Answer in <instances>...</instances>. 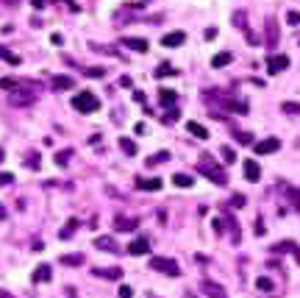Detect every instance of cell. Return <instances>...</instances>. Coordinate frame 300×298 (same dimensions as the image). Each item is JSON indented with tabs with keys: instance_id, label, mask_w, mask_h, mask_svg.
<instances>
[{
	"instance_id": "31",
	"label": "cell",
	"mask_w": 300,
	"mask_h": 298,
	"mask_svg": "<svg viewBox=\"0 0 300 298\" xmlns=\"http://www.w3.org/2000/svg\"><path fill=\"white\" fill-rule=\"evenodd\" d=\"M61 265H70V268H78V265H84V254H70V256H61Z\"/></svg>"
},
{
	"instance_id": "42",
	"label": "cell",
	"mask_w": 300,
	"mask_h": 298,
	"mask_svg": "<svg viewBox=\"0 0 300 298\" xmlns=\"http://www.w3.org/2000/svg\"><path fill=\"white\" fill-rule=\"evenodd\" d=\"M286 22H289V25H300V11H289V14H286Z\"/></svg>"
},
{
	"instance_id": "53",
	"label": "cell",
	"mask_w": 300,
	"mask_h": 298,
	"mask_svg": "<svg viewBox=\"0 0 300 298\" xmlns=\"http://www.w3.org/2000/svg\"><path fill=\"white\" fill-rule=\"evenodd\" d=\"M3 159H6V150H3V148H0V162H3Z\"/></svg>"
},
{
	"instance_id": "10",
	"label": "cell",
	"mask_w": 300,
	"mask_h": 298,
	"mask_svg": "<svg viewBox=\"0 0 300 298\" xmlns=\"http://www.w3.org/2000/svg\"><path fill=\"white\" fill-rule=\"evenodd\" d=\"M183 42H186V34H183V31H173V34L161 36V45H164V48H178V45H183Z\"/></svg>"
},
{
	"instance_id": "17",
	"label": "cell",
	"mask_w": 300,
	"mask_h": 298,
	"mask_svg": "<svg viewBox=\"0 0 300 298\" xmlns=\"http://www.w3.org/2000/svg\"><path fill=\"white\" fill-rule=\"evenodd\" d=\"M159 103L164 109H175V103H178V95H175L173 89H161V92H159Z\"/></svg>"
},
{
	"instance_id": "14",
	"label": "cell",
	"mask_w": 300,
	"mask_h": 298,
	"mask_svg": "<svg viewBox=\"0 0 300 298\" xmlns=\"http://www.w3.org/2000/svg\"><path fill=\"white\" fill-rule=\"evenodd\" d=\"M72 86H75V78H70V75H53V89L56 92H67Z\"/></svg>"
},
{
	"instance_id": "29",
	"label": "cell",
	"mask_w": 300,
	"mask_h": 298,
	"mask_svg": "<svg viewBox=\"0 0 300 298\" xmlns=\"http://www.w3.org/2000/svg\"><path fill=\"white\" fill-rule=\"evenodd\" d=\"M70 159H72V150L67 148V150H59L56 156H53V162H56L59 167H67V162H70Z\"/></svg>"
},
{
	"instance_id": "2",
	"label": "cell",
	"mask_w": 300,
	"mask_h": 298,
	"mask_svg": "<svg viewBox=\"0 0 300 298\" xmlns=\"http://www.w3.org/2000/svg\"><path fill=\"white\" fill-rule=\"evenodd\" d=\"M72 109L81 114H92L100 109V100H98V95H92V92H78L72 98Z\"/></svg>"
},
{
	"instance_id": "54",
	"label": "cell",
	"mask_w": 300,
	"mask_h": 298,
	"mask_svg": "<svg viewBox=\"0 0 300 298\" xmlns=\"http://www.w3.org/2000/svg\"><path fill=\"white\" fill-rule=\"evenodd\" d=\"M186 298H195V296H186Z\"/></svg>"
},
{
	"instance_id": "21",
	"label": "cell",
	"mask_w": 300,
	"mask_h": 298,
	"mask_svg": "<svg viewBox=\"0 0 300 298\" xmlns=\"http://www.w3.org/2000/svg\"><path fill=\"white\" fill-rule=\"evenodd\" d=\"M173 184L181 187V190H189V187H195V178L189 176V173H175V176H173Z\"/></svg>"
},
{
	"instance_id": "15",
	"label": "cell",
	"mask_w": 300,
	"mask_h": 298,
	"mask_svg": "<svg viewBox=\"0 0 300 298\" xmlns=\"http://www.w3.org/2000/svg\"><path fill=\"white\" fill-rule=\"evenodd\" d=\"M95 248L109 251V254H117L120 245H117V240H114V237H98V240H95Z\"/></svg>"
},
{
	"instance_id": "30",
	"label": "cell",
	"mask_w": 300,
	"mask_h": 298,
	"mask_svg": "<svg viewBox=\"0 0 300 298\" xmlns=\"http://www.w3.org/2000/svg\"><path fill=\"white\" fill-rule=\"evenodd\" d=\"M0 59H3V62H8V64H14V67H17V64H20V62H22V59L17 56V53H11V50H8V48H0Z\"/></svg>"
},
{
	"instance_id": "46",
	"label": "cell",
	"mask_w": 300,
	"mask_h": 298,
	"mask_svg": "<svg viewBox=\"0 0 300 298\" xmlns=\"http://www.w3.org/2000/svg\"><path fill=\"white\" fill-rule=\"evenodd\" d=\"M231 204L237 206V209H242V206H244V195H234V198H231Z\"/></svg>"
},
{
	"instance_id": "51",
	"label": "cell",
	"mask_w": 300,
	"mask_h": 298,
	"mask_svg": "<svg viewBox=\"0 0 300 298\" xmlns=\"http://www.w3.org/2000/svg\"><path fill=\"white\" fill-rule=\"evenodd\" d=\"M0 3H3V6H17L20 0H0Z\"/></svg>"
},
{
	"instance_id": "36",
	"label": "cell",
	"mask_w": 300,
	"mask_h": 298,
	"mask_svg": "<svg viewBox=\"0 0 300 298\" xmlns=\"http://www.w3.org/2000/svg\"><path fill=\"white\" fill-rule=\"evenodd\" d=\"M25 162H28L31 170H39V153H36V150H31L28 156H25Z\"/></svg>"
},
{
	"instance_id": "8",
	"label": "cell",
	"mask_w": 300,
	"mask_h": 298,
	"mask_svg": "<svg viewBox=\"0 0 300 298\" xmlns=\"http://www.w3.org/2000/svg\"><path fill=\"white\" fill-rule=\"evenodd\" d=\"M136 226H139V218H125V215L114 218V231H133Z\"/></svg>"
},
{
	"instance_id": "3",
	"label": "cell",
	"mask_w": 300,
	"mask_h": 298,
	"mask_svg": "<svg viewBox=\"0 0 300 298\" xmlns=\"http://www.w3.org/2000/svg\"><path fill=\"white\" fill-rule=\"evenodd\" d=\"M150 268L159 270V273H164V276H170V279H178V276H181V268H178V262H175V259H170V256H153V259H150Z\"/></svg>"
},
{
	"instance_id": "18",
	"label": "cell",
	"mask_w": 300,
	"mask_h": 298,
	"mask_svg": "<svg viewBox=\"0 0 300 298\" xmlns=\"http://www.w3.org/2000/svg\"><path fill=\"white\" fill-rule=\"evenodd\" d=\"M231 134H234V140H237V142H242V145H256V140H253L250 131H242V128L231 126Z\"/></svg>"
},
{
	"instance_id": "16",
	"label": "cell",
	"mask_w": 300,
	"mask_h": 298,
	"mask_svg": "<svg viewBox=\"0 0 300 298\" xmlns=\"http://www.w3.org/2000/svg\"><path fill=\"white\" fill-rule=\"evenodd\" d=\"M278 45V25H275V20L272 17H267V48H275Z\"/></svg>"
},
{
	"instance_id": "19",
	"label": "cell",
	"mask_w": 300,
	"mask_h": 298,
	"mask_svg": "<svg viewBox=\"0 0 300 298\" xmlns=\"http://www.w3.org/2000/svg\"><path fill=\"white\" fill-rule=\"evenodd\" d=\"M244 178H247V181H258V178H261V167H258L253 159L244 162Z\"/></svg>"
},
{
	"instance_id": "25",
	"label": "cell",
	"mask_w": 300,
	"mask_h": 298,
	"mask_svg": "<svg viewBox=\"0 0 300 298\" xmlns=\"http://www.w3.org/2000/svg\"><path fill=\"white\" fill-rule=\"evenodd\" d=\"M284 251H298V242H292V240H284V242H278V245H272L270 248V254H284Z\"/></svg>"
},
{
	"instance_id": "12",
	"label": "cell",
	"mask_w": 300,
	"mask_h": 298,
	"mask_svg": "<svg viewBox=\"0 0 300 298\" xmlns=\"http://www.w3.org/2000/svg\"><path fill=\"white\" fill-rule=\"evenodd\" d=\"M92 276L109 279V282H117V279L122 276V268H95V270H92Z\"/></svg>"
},
{
	"instance_id": "37",
	"label": "cell",
	"mask_w": 300,
	"mask_h": 298,
	"mask_svg": "<svg viewBox=\"0 0 300 298\" xmlns=\"http://www.w3.org/2000/svg\"><path fill=\"white\" fill-rule=\"evenodd\" d=\"M244 22H247L244 11H237V14H234V25H237V28H242V31H247V25H244Z\"/></svg>"
},
{
	"instance_id": "40",
	"label": "cell",
	"mask_w": 300,
	"mask_h": 298,
	"mask_svg": "<svg viewBox=\"0 0 300 298\" xmlns=\"http://www.w3.org/2000/svg\"><path fill=\"white\" fill-rule=\"evenodd\" d=\"M281 109H284L286 114H300V103H292V100H286Z\"/></svg>"
},
{
	"instance_id": "48",
	"label": "cell",
	"mask_w": 300,
	"mask_h": 298,
	"mask_svg": "<svg viewBox=\"0 0 300 298\" xmlns=\"http://www.w3.org/2000/svg\"><path fill=\"white\" fill-rule=\"evenodd\" d=\"M59 3H67V6H70V11H81V8H78V3H72V0H59Z\"/></svg>"
},
{
	"instance_id": "5",
	"label": "cell",
	"mask_w": 300,
	"mask_h": 298,
	"mask_svg": "<svg viewBox=\"0 0 300 298\" xmlns=\"http://www.w3.org/2000/svg\"><path fill=\"white\" fill-rule=\"evenodd\" d=\"M253 150H256L258 156H267V153H275V150H281V140H275V137H267V140L256 142V145H253Z\"/></svg>"
},
{
	"instance_id": "49",
	"label": "cell",
	"mask_w": 300,
	"mask_h": 298,
	"mask_svg": "<svg viewBox=\"0 0 300 298\" xmlns=\"http://www.w3.org/2000/svg\"><path fill=\"white\" fill-rule=\"evenodd\" d=\"M133 100H136V103H142V106H145V95H142V92H133Z\"/></svg>"
},
{
	"instance_id": "23",
	"label": "cell",
	"mask_w": 300,
	"mask_h": 298,
	"mask_svg": "<svg viewBox=\"0 0 300 298\" xmlns=\"http://www.w3.org/2000/svg\"><path fill=\"white\" fill-rule=\"evenodd\" d=\"M234 62V56H231L228 50H223V53H217L214 59H211V67H214V70H220V67H225V64H231Z\"/></svg>"
},
{
	"instance_id": "7",
	"label": "cell",
	"mask_w": 300,
	"mask_h": 298,
	"mask_svg": "<svg viewBox=\"0 0 300 298\" xmlns=\"http://www.w3.org/2000/svg\"><path fill=\"white\" fill-rule=\"evenodd\" d=\"M128 254H131V256L150 254V240H147V237H136V240H131V245H128Z\"/></svg>"
},
{
	"instance_id": "32",
	"label": "cell",
	"mask_w": 300,
	"mask_h": 298,
	"mask_svg": "<svg viewBox=\"0 0 300 298\" xmlns=\"http://www.w3.org/2000/svg\"><path fill=\"white\" fill-rule=\"evenodd\" d=\"M256 287H258V290H264V293H270L275 284H272L270 276H258V279H256Z\"/></svg>"
},
{
	"instance_id": "38",
	"label": "cell",
	"mask_w": 300,
	"mask_h": 298,
	"mask_svg": "<svg viewBox=\"0 0 300 298\" xmlns=\"http://www.w3.org/2000/svg\"><path fill=\"white\" fill-rule=\"evenodd\" d=\"M86 75H89V78H103V75H106V70H103V67H86Z\"/></svg>"
},
{
	"instance_id": "20",
	"label": "cell",
	"mask_w": 300,
	"mask_h": 298,
	"mask_svg": "<svg viewBox=\"0 0 300 298\" xmlns=\"http://www.w3.org/2000/svg\"><path fill=\"white\" fill-rule=\"evenodd\" d=\"M186 131H189L192 137H197V140H209V128H203L200 123H195V120L186 123Z\"/></svg>"
},
{
	"instance_id": "41",
	"label": "cell",
	"mask_w": 300,
	"mask_h": 298,
	"mask_svg": "<svg viewBox=\"0 0 300 298\" xmlns=\"http://www.w3.org/2000/svg\"><path fill=\"white\" fill-rule=\"evenodd\" d=\"M175 120H178V109H170V112L164 114V120H161V123H167V126H173Z\"/></svg>"
},
{
	"instance_id": "9",
	"label": "cell",
	"mask_w": 300,
	"mask_h": 298,
	"mask_svg": "<svg viewBox=\"0 0 300 298\" xmlns=\"http://www.w3.org/2000/svg\"><path fill=\"white\" fill-rule=\"evenodd\" d=\"M286 67H289V59H286V56H270V59H267V73H270V75L284 73Z\"/></svg>"
},
{
	"instance_id": "28",
	"label": "cell",
	"mask_w": 300,
	"mask_h": 298,
	"mask_svg": "<svg viewBox=\"0 0 300 298\" xmlns=\"http://www.w3.org/2000/svg\"><path fill=\"white\" fill-rule=\"evenodd\" d=\"M75 228H78V220H75V218H72V220H70V223H67V226H64V228H61V231H59V237H61V240H70V237H72V234H75Z\"/></svg>"
},
{
	"instance_id": "34",
	"label": "cell",
	"mask_w": 300,
	"mask_h": 298,
	"mask_svg": "<svg viewBox=\"0 0 300 298\" xmlns=\"http://www.w3.org/2000/svg\"><path fill=\"white\" fill-rule=\"evenodd\" d=\"M17 86H20V81H14V78H0V89H8V92H14Z\"/></svg>"
},
{
	"instance_id": "43",
	"label": "cell",
	"mask_w": 300,
	"mask_h": 298,
	"mask_svg": "<svg viewBox=\"0 0 300 298\" xmlns=\"http://www.w3.org/2000/svg\"><path fill=\"white\" fill-rule=\"evenodd\" d=\"M120 298H133V287L122 284V287H120Z\"/></svg>"
},
{
	"instance_id": "27",
	"label": "cell",
	"mask_w": 300,
	"mask_h": 298,
	"mask_svg": "<svg viewBox=\"0 0 300 298\" xmlns=\"http://www.w3.org/2000/svg\"><path fill=\"white\" fill-rule=\"evenodd\" d=\"M170 159V150H159V153H153V156H147V167H156V164H161V162H167Z\"/></svg>"
},
{
	"instance_id": "50",
	"label": "cell",
	"mask_w": 300,
	"mask_h": 298,
	"mask_svg": "<svg viewBox=\"0 0 300 298\" xmlns=\"http://www.w3.org/2000/svg\"><path fill=\"white\" fill-rule=\"evenodd\" d=\"M31 6H34V8H45V0H31Z\"/></svg>"
},
{
	"instance_id": "11",
	"label": "cell",
	"mask_w": 300,
	"mask_h": 298,
	"mask_svg": "<svg viewBox=\"0 0 300 298\" xmlns=\"http://www.w3.org/2000/svg\"><path fill=\"white\" fill-rule=\"evenodd\" d=\"M122 45L125 48H131V50H136V53H147V39H139V36H122Z\"/></svg>"
},
{
	"instance_id": "6",
	"label": "cell",
	"mask_w": 300,
	"mask_h": 298,
	"mask_svg": "<svg viewBox=\"0 0 300 298\" xmlns=\"http://www.w3.org/2000/svg\"><path fill=\"white\" fill-rule=\"evenodd\" d=\"M200 290L206 293L209 298H228V293H225V287H220L217 282H209V279H203L200 282Z\"/></svg>"
},
{
	"instance_id": "22",
	"label": "cell",
	"mask_w": 300,
	"mask_h": 298,
	"mask_svg": "<svg viewBox=\"0 0 300 298\" xmlns=\"http://www.w3.org/2000/svg\"><path fill=\"white\" fill-rule=\"evenodd\" d=\"M50 273H53V270H50V265H39V268L34 270V284H42V282H50Z\"/></svg>"
},
{
	"instance_id": "26",
	"label": "cell",
	"mask_w": 300,
	"mask_h": 298,
	"mask_svg": "<svg viewBox=\"0 0 300 298\" xmlns=\"http://www.w3.org/2000/svg\"><path fill=\"white\" fill-rule=\"evenodd\" d=\"M120 148H122L125 156H133V153H136V142H133L131 137H120Z\"/></svg>"
},
{
	"instance_id": "39",
	"label": "cell",
	"mask_w": 300,
	"mask_h": 298,
	"mask_svg": "<svg viewBox=\"0 0 300 298\" xmlns=\"http://www.w3.org/2000/svg\"><path fill=\"white\" fill-rule=\"evenodd\" d=\"M220 153H223V159H225L228 164H234V162H237V153H234V148H228V145H225V148L220 150Z\"/></svg>"
},
{
	"instance_id": "1",
	"label": "cell",
	"mask_w": 300,
	"mask_h": 298,
	"mask_svg": "<svg viewBox=\"0 0 300 298\" xmlns=\"http://www.w3.org/2000/svg\"><path fill=\"white\" fill-rule=\"evenodd\" d=\"M197 170H200L203 176L209 178V181H214V184H220V187H225V184H228V176H225V170L214 162V156H211V153H200Z\"/></svg>"
},
{
	"instance_id": "24",
	"label": "cell",
	"mask_w": 300,
	"mask_h": 298,
	"mask_svg": "<svg viewBox=\"0 0 300 298\" xmlns=\"http://www.w3.org/2000/svg\"><path fill=\"white\" fill-rule=\"evenodd\" d=\"M167 75H178V70H175L170 62H161L159 67H156V78H167Z\"/></svg>"
},
{
	"instance_id": "33",
	"label": "cell",
	"mask_w": 300,
	"mask_h": 298,
	"mask_svg": "<svg viewBox=\"0 0 300 298\" xmlns=\"http://www.w3.org/2000/svg\"><path fill=\"white\" fill-rule=\"evenodd\" d=\"M228 228H231V240H234V242L242 240V237H239V223L234 218H228Z\"/></svg>"
},
{
	"instance_id": "4",
	"label": "cell",
	"mask_w": 300,
	"mask_h": 298,
	"mask_svg": "<svg viewBox=\"0 0 300 298\" xmlns=\"http://www.w3.org/2000/svg\"><path fill=\"white\" fill-rule=\"evenodd\" d=\"M34 100H36V89H34V86H31V84H20L14 92H11L8 103H11V106H31Z\"/></svg>"
},
{
	"instance_id": "13",
	"label": "cell",
	"mask_w": 300,
	"mask_h": 298,
	"mask_svg": "<svg viewBox=\"0 0 300 298\" xmlns=\"http://www.w3.org/2000/svg\"><path fill=\"white\" fill-rule=\"evenodd\" d=\"M136 187H139L142 192H156L164 187V181L161 178H136Z\"/></svg>"
},
{
	"instance_id": "35",
	"label": "cell",
	"mask_w": 300,
	"mask_h": 298,
	"mask_svg": "<svg viewBox=\"0 0 300 298\" xmlns=\"http://www.w3.org/2000/svg\"><path fill=\"white\" fill-rule=\"evenodd\" d=\"M284 192L292 198V206H295V209H300V190H289V187H284Z\"/></svg>"
},
{
	"instance_id": "44",
	"label": "cell",
	"mask_w": 300,
	"mask_h": 298,
	"mask_svg": "<svg viewBox=\"0 0 300 298\" xmlns=\"http://www.w3.org/2000/svg\"><path fill=\"white\" fill-rule=\"evenodd\" d=\"M256 234H258V237H264V234H267V228H264V220H261V218H256Z\"/></svg>"
},
{
	"instance_id": "52",
	"label": "cell",
	"mask_w": 300,
	"mask_h": 298,
	"mask_svg": "<svg viewBox=\"0 0 300 298\" xmlns=\"http://www.w3.org/2000/svg\"><path fill=\"white\" fill-rule=\"evenodd\" d=\"M3 218H6V209H3V206H0V220H3Z\"/></svg>"
},
{
	"instance_id": "47",
	"label": "cell",
	"mask_w": 300,
	"mask_h": 298,
	"mask_svg": "<svg viewBox=\"0 0 300 298\" xmlns=\"http://www.w3.org/2000/svg\"><path fill=\"white\" fill-rule=\"evenodd\" d=\"M11 181H14L11 173H0V184H11Z\"/></svg>"
},
{
	"instance_id": "45",
	"label": "cell",
	"mask_w": 300,
	"mask_h": 298,
	"mask_svg": "<svg viewBox=\"0 0 300 298\" xmlns=\"http://www.w3.org/2000/svg\"><path fill=\"white\" fill-rule=\"evenodd\" d=\"M211 226H214V231H217V234H223L225 223H223V220H220V218H214V220H211Z\"/></svg>"
}]
</instances>
